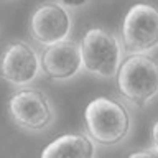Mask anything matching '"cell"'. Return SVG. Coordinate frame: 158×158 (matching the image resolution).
<instances>
[{"mask_svg":"<svg viewBox=\"0 0 158 158\" xmlns=\"http://www.w3.org/2000/svg\"><path fill=\"white\" fill-rule=\"evenodd\" d=\"M86 135L97 145H117L128 137L132 117L127 106L118 99L94 97L84 110Z\"/></svg>","mask_w":158,"mask_h":158,"instance_id":"cell-1","label":"cell"},{"mask_svg":"<svg viewBox=\"0 0 158 158\" xmlns=\"http://www.w3.org/2000/svg\"><path fill=\"white\" fill-rule=\"evenodd\" d=\"M118 94L137 107L158 96V61L150 54H128L115 76Z\"/></svg>","mask_w":158,"mask_h":158,"instance_id":"cell-2","label":"cell"},{"mask_svg":"<svg viewBox=\"0 0 158 158\" xmlns=\"http://www.w3.org/2000/svg\"><path fill=\"white\" fill-rule=\"evenodd\" d=\"M82 69L97 77L112 79L122 64L123 48L118 38L106 28H91L81 40Z\"/></svg>","mask_w":158,"mask_h":158,"instance_id":"cell-3","label":"cell"},{"mask_svg":"<svg viewBox=\"0 0 158 158\" xmlns=\"http://www.w3.org/2000/svg\"><path fill=\"white\" fill-rule=\"evenodd\" d=\"M8 115L25 132H43L54 122V107L44 91L38 87H20L7 102Z\"/></svg>","mask_w":158,"mask_h":158,"instance_id":"cell-4","label":"cell"},{"mask_svg":"<svg viewBox=\"0 0 158 158\" xmlns=\"http://www.w3.org/2000/svg\"><path fill=\"white\" fill-rule=\"evenodd\" d=\"M122 48L128 54H148L158 48V7L135 3L122 23Z\"/></svg>","mask_w":158,"mask_h":158,"instance_id":"cell-5","label":"cell"},{"mask_svg":"<svg viewBox=\"0 0 158 158\" xmlns=\"http://www.w3.org/2000/svg\"><path fill=\"white\" fill-rule=\"evenodd\" d=\"M41 58L25 40L8 43L0 54V76L13 87H27L41 74Z\"/></svg>","mask_w":158,"mask_h":158,"instance_id":"cell-6","label":"cell"},{"mask_svg":"<svg viewBox=\"0 0 158 158\" xmlns=\"http://www.w3.org/2000/svg\"><path fill=\"white\" fill-rule=\"evenodd\" d=\"M71 31L73 17L69 10L58 2L41 3L30 17V33L35 41L44 48L69 40Z\"/></svg>","mask_w":158,"mask_h":158,"instance_id":"cell-7","label":"cell"},{"mask_svg":"<svg viewBox=\"0 0 158 158\" xmlns=\"http://www.w3.org/2000/svg\"><path fill=\"white\" fill-rule=\"evenodd\" d=\"M41 71L53 81H69L82 71V56L79 43L64 40L44 48L41 54Z\"/></svg>","mask_w":158,"mask_h":158,"instance_id":"cell-8","label":"cell"},{"mask_svg":"<svg viewBox=\"0 0 158 158\" xmlns=\"http://www.w3.org/2000/svg\"><path fill=\"white\" fill-rule=\"evenodd\" d=\"M96 143L84 133H66L43 148L40 158H94Z\"/></svg>","mask_w":158,"mask_h":158,"instance_id":"cell-9","label":"cell"},{"mask_svg":"<svg viewBox=\"0 0 158 158\" xmlns=\"http://www.w3.org/2000/svg\"><path fill=\"white\" fill-rule=\"evenodd\" d=\"M127 158H158V150H155V148L137 150V152H132Z\"/></svg>","mask_w":158,"mask_h":158,"instance_id":"cell-10","label":"cell"},{"mask_svg":"<svg viewBox=\"0 0 158 158\" xmlns=\"http://www.w3.org/2000/svg\"><path fill=\"white\" fill-rule=\"evenodd\" d=\"M56 2L66 8H79V7H84L89 0H56Z\"/></svg>","mask_w":158,"mask_h":158,"instance_id":"cell-11","label":"cell"},{"mask_svg":"<svg viewBox=\"0 0 158 158\" xmlns=\"http://www.w3.org/2000/svg\"><path fill=\"white\" fill-rule=\"evenodd\" d=\"M150 145L152 148L158 150V120L153 122L152 125V130H150Z\"/></svg>","mask_w":158,"mask_h":158,"instance_id":"cell-12","label":"cell"}]
</instances>
